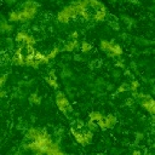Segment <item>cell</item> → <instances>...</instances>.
I'll return each instance as SVG.
<instances>
[{
	"mask_svg": "<svg viewBox=\"0 0 155 155\" xmlns=\"http://www.w3.org/2000/svg\"><path fill=\"white\" fill-rule=\"evenodd\" d=\"M39 5L33 1V0H27L23 5H22V10H19V16H21V22H29L31 21L36 12H38Z\"/></svg>",
	"mask_w": 155,
	"mask_h": 155,
	"instance_id": "6da1fadb",
	"label": "cell"
},
{
	"mask_svg": "<svg viewBox=\"0 0 155 155\" xmlns=\"http://www.w3.org/2000/svg\"><path fill=\"white\" fill-rule=\"evenodd\" d=\"M99 47L103 52H105L108 56L110 57H119L122 54V47L114 42V41H109V40H102L99 44Z\"/></svg>",
	"mask_w": 155,
	"mask_h": 155,
	"instance_id": "7a4b0ae2",
	"label": "cell"
},
{
	"mask_svg": "<svg viewBox=\"0 0 155 155\" xmlns=\"http://www.w3.org/2000/svg\"><path fill=\"white\" fill-rule=\"evenodd\" d=\"M75 17H78V13H76V10H75L74 5L71 4V5H69V6L63 7V8L58 12V15H57V21H58L59 23H68L71 18H75Z\"/></svg>",
	"mask_w": 155,
	"mask_h": 155,
	"instance_id": "3957f363",
	"label": "cell"
},
{
	"mask_svg": "<svg viewBox=\"0 0 155 155\" xmlns=\"http://www.w3.org/2000/svg\"><path fill=\"white\" fill-rule=\"evenodd\" d=\"M56 104H57L58 109L64 114L70 113L71 109H73L70 103H69V101H68V98L65 97V94L63 92H57L56 93Z\"/></svg>",
	"mask_w": 155,
	"mask_h": 155,
	"instance_id": "277c9868",
	"label": "cell"
},
{
	"mask_svg": "<svg viewBox=\"0 0 155 155\" xmlns=\"http://www.w3.org/2000/svg\"><path fill=\"white\" fill-rule=\"evenodd\" d=\"M23 51H25V45L24 44H19L16 47V51H15L12 58H11V62L15 65H18V67L25 65V54L23 53Z\"/></svg>",
	"mask_w": 155,
	"mask_h": 155,
	"instance_id": "5b68a950",
	"label": "cell"
},
{
	"mask_svg": "<svg viewBox=\"0 0 155 155\" xmlns=\"http://www.w3.org/2000/svg\"><path fill=\"white\" fill-rule=\"evenodd\" d=\"M15 41L17 44H24V45H35L36 42L35 38L28 34L27 31H18L15 36Z\"/></svg>",
	"mask_w": 155,
	"mask_h": 155,
	"instance_id": "8992f818",
	"label": "cell"
},
{
	"mask_svg": "<svg viewBox=\"0 0 155 155\" xmlns=\"http://www.w3.org/2000/svg\"><path fill=\"white\" fill-rule=\"evenodd\" d=\"M140 105H142V108L145 109L148 113L155 115V99H154L151 96L147 94L144 98H142V99H140Z\"/></svg>",
	"mask_w": 155,
	"mask_h": 155,
	"instance_id": "52a82bcc",
	"label": "cell"
},
{
	"mask_svg": "<svg viewBox=\"0 0 155 155\" xmlns=\"http://www.w3.org/2000/svg\"><path fill=\"white\" fill-rule=\"evenodd\" d=\"M116 124V116H114L113 114H109L107 116H104L99 122H98V126L101 130H108V128H111L114 127Z\"/></svg>",
	"mask_w": 155,
	"mask_h": 155,
	"instance_id": "ba28073f",
	"label": "cell"
},
{
	"mask_svg": "<svg viewBox=\"0 0 155 155\" xmlns=\"http://www.w3.org/2000/svg\"><path fill=\"white\" fill-rule=\"evenodd\" d=\"M44 130H40V128H36V127H31L25 133V138L29 139V140H38L41 138V136L44 134Z\"/></svg>",
	"mask_w": 155,
	"mask_h": 155,
	"instance_id": "9c48e42d",
	"label": "cell"
},
{
	"mask_svg": "<svg viewBox=\"0 0 155 155\" xmlns=\"http://www.w3.org/2000/svg\"><path fill=\"white\" fill-rule=\"evenodd\" d=\"M46 154H48V155H63L64 151L61 149V145H59L58 143H54V142H53V143L48 147Z\"/></svg>",
	"mask_w": 155,
	"mask_h": 155,
	"instance_id": "30bf717a",
	"label": "cell"
},
{
	"mask_svg": "<svg viewBox=\"0 0 155 155\" xmlns=\"http://www.w3.org/2000/svg\"><path fill=\"white\" fill-rule=\"evenodd\" d=\"M25 65L34 68V69H38L40 65V62L38 59H35L34 54H25Z\"/></svg>",
	"mask_w": 155,
	"mask_h": 155,
	"instance_id": "8fae6325",
	"label": "cell"
},
{
	"mask_svg": "<svg viewBox=\"0 0 155 155\" xmlns=\"http://www.w3.org/2000/svg\"><path fill=\"white\" fill-rule=\"evenodd\" d=\"M71 133H73L74 139H75L79 144H81V145H87L86 139H85V136H84V132H80V131H76L75 128H71Z\"/></svg>",
	"mask_w": 155,
	"mask_h": 155,
	"instance_id": "7c38bea8",
	"label": "cell"
},
{
	"mask_svg": "<svg viewBox=\"0 0 155 155\" xmlns=\"http://www.w3.org/2000/svg\"><path fill=\"white\" fill-rule=\"evenodd\" d=\"M45 80H46V82L52 87V88H54V90H57L58 88V82H57V76H56V74H54V71H51L50 73V76H47V78H45Z\"/></svg>",
	"mask_w": 155,
	"mask_h": 155,
	"instance_id": "4fadbf2b",
	"label": "cell"
},
{
	"mask_svg": "<svg viewBox=\"0 0 155 155\" xmlns=\"http://www.w3.org/2000/svg\"><path fill=\"white\" fill-rule=\"evenodd\" d=\"M78 46H79L78 39H73V40H70L69 42H67V44L64 45L63 51H65V52H73L75 48H78Z\"/></svg>",
	"mask_w": 155,
	"mask_h": 155,
	"instance_id": "5bb4252c",
	"label": "cell"
},
{
	"mask_svg": "<svg viewBox=\"0 0 155 155\" xmlns=\"http://www.w3.org/2000/svg\"><path fill=\"white\" fill-rule=\"evenodd\" d=\"M105 17H107V11H105V8H103V10H97L92 18L96 22H102V21H104Z\"/></svg>",
	"mask_w": 155,
	"mask_h": 155,
	"instance_id": "9a60e30c",
	"label": "cell"
},
{
	"mask_svg": "<svg viewBox=\"0 0 155 155\" xmlns=\"http://www.w3.org/2000/svg\"><path fill=\"white\" fill-rule=\"evenodd\" d=\"M34 57H35V59H38V61L40 62V64H47V63L50 62L48 56H47V54H44L42 52H39V51L35 52Z\"/></svg>",
	"mask_w": 155,
	"mask_h": 155,
	"instance_id": "2e32d148",
	"label": "cell"
},
{
	"mask_svg": "<svg viewBox=\"0 0 155 155\" xmlns=\"http://www.w3.org/2000/svg\"><path fill=\"white\" fill-rule=\"evenodd\" d=\"M0 29H1L2 33H10V31H12L13 27H12V24H11L10 21L2 19V21H1V24H0Z\"/></svg>",
	"mask_w": 155,
	"mask_h": 155,
	"instance_id": "e0dca14e",
	"label": "cell"
},
{
	"mask_svg": "<svg viewBox=\"0 0 155 155\" xmlns=\"http://www.w3.org/2000/svg\"><path fill=\"white\" fill-rule=\"evenodd\" d=\"M8 21L11 23H18L21 22V16H19V10H15L8 13Z\"/></svg>",
	"mask_w": 155,
	"mask_h": 155,
	"instance_id": "ac0fdd59",
	"label": "cell"
},
{
	"mask_svg": "<svg viewBox=\"0 0 155 155\" xmlns=\"http://www.w3.org/2000/svg\"><path fill=\"white\" fill-rule=\"evenodd\" d=\"M103 117H104V115L101 111H91L90 115H88V119L92 120V121H96V122H99Z\"/></svg>",
	"mask_w": 155,
	"mask_h": 155,
	"instance_id": "d6986e66",
	"label": "cell"
},
{
	"mask_svg": "<svg viewBox=\"0 0 155 155\" xmlns=\"http://www.w3.org/2000/svg\"><path fill=\"white\" fill-rule=\"evenodd\" d=\"M90 6L93 8V10H103V8H105V6H104V4L101 1V0H90Z\"/></svg>",
	"mask_w": 155,
	"mask_h": 155,
	"instance_id": "ffe728a7",
	"label": "cell"
},
{
	"mask_svg": "<svg viewBox=\"0 0 155 155\" xmlns=\"http://www.w3.org/2000/svg\"><path fill=\"white\" fill-rule=\"evenodd\" d=\"M29 102L31 104H40L41 103V97L38 93H31L29 96Z\"/></svg>",
	"mask_w": 155,
	"mask_h": 155,
	"instance_id": "44dd1931",
	"label": "cell"
},
{
	"mask_svg": "<svg viewBox=\"0 0 155 155\" xmlns=\"http://www.w3.org/2000/svg\"><path fill=\"white\" fill-rule=\"evenodd\" d=\"M91 48H92V45H91L90 42H87V41H82L81 45H80V50H81V52H84V53L90 52Z\"/></svg>",
	"mask_w": 155,
	"mask_h": 155,
	"instance_id": "7402d4cb",
	"label": "cell"
},
{
	"mask_svg": "<svg viewBox=\"0 0 155 155\" xmlns=\"http://www.w3.org/2000/svg\"><path fill=\"white\" fill-rule=\"evenodd\" d=\"M87 128H88V130H91L92 132H93V131H96L97 128H99V126H98V122H96V121H92V120H88V122H87Z\"/></svg>",
	"mask_w": 155,
	"mask_h": 155,
	"instance_id": "603a6c76",
	"label": "cell"
},
{
	"mask_svg": "<svg viewBox=\"0 0 155 155\" xmlns=\"http://www.w3.org/2000/svg\"><path fill=\"white\" fill-rule=\"evenodd\" d=\"M59 52H61V50H59L58 47H54L53 50H51V52H50V53H47V56H48L50 61H51V59H53V58H56V56H57Z\"/></svg>",
	"mask_w": 155,
	"mask_h": 155,
	"instance_id": "cb8c5ba5",
	"label": "cell"
},
{
	"mask_svg": "<svg viewBox=\"0 0 155 155\" xmlns=\"http://www.w3.org/2000/svg\"><path fill=\"white\" fill-rule=\"evenodd\" d=\"M36 50L34 48V45H25V54H35Z\"/></svg>",
	"mask_w": 155,
	"mask_h": 155,
	"instance_id": "d4e9b609",
	"label": "cell"
},
{
	"mask_svg": "<svg viewBox=\"0 0 155 155\" xmlns=\"http://www.w3.org/2000/svg\"><path fill=\"white\" fill-rule=\"evenodd\" d=\"M138 87H139V82H138L137 80H132L131 84H130V90H131L132 92H136V91L138 90Z\"/></svg>",
	"mask_w": 155,
	"mask_h": 155,
	"instance_id": "484cf974",
	"label": "cell"
},
{
	"mask_svg": "<svg viewBox=\"0 0 155 155\" xmlns=\"http://www.w3.org/2000/svg\"><path fill=\"white\" fill-rule=\"evenodd\" d=\"M84 8H87L88 6H90V0H76Z\"/></svg>",
	"mask_w": 155,
	"mask_h": 155,
	"instance_id": "4316f807",
	"label": "cell"
},
{
	"mask_svg": "<svg viewBox=\"0 0 155 155\" xmlns=\"http://www.w3.org/2000/svg\"><path fill=\"white\" fill-rule=\"evenodd\" d=\"M127 87H130V86H128V85H126V84H121V85L117 87V90H116V91H117L119 93H121V92H125V91L127 90Z\"/></svg>",
	"mask_w": 155,
	"mask_h": 155,
	"instance_id": "83f0119b",
	"label": "cell"
},
{
	"mask_svg": "<svg viewBox=\"0 0 155 155\" xmlns=\"http://www.w3.org/2000/svg\"><path fill=\"white\" fill-rule=\"evenodd\" d=\"M80 16H81V17H82L84 19H90V18H91L90 13L87 12V8H86V10H84V11L81 12V15H80Z\"/></svg>",
	"mask_w": 155,
	"mask_h": 155,
	"instance_id": "f1b7e54d",
	"label": "cell"
},
{
	"mask_svg": "<svg viewBox=\"0 0 155 155\" xmlns=\"http://www.w3.org/2000/svg\"><path fill=\"white\" fill-rule=\"evenodd\" d=\"M6 79H7V76L4 74V75L1 76V80H0V86H1V87H4V85H5V82H6Z\"/></svg>",
	"mask_w": 155,
	"mask_h": 155,
	"instance_id": "f546056e",
	"label": "cell"
},
{
	"mask_svg": "<svg viewBox=\"0 0 155 155\" xmlns=\"http://www.w3.org/2000/svg\"><path fill=\"white\" fill-rule=\"evenodd\" d=\"M79 38V33L78 31H73L71 33V39H78Z\"/></svg>",
	"mask_w": 155,
	"mask_h": 155,
	"instance_id": "4dcf8cb0",
	"label": "cell"
},
{
	"mask_svg": "<svg viewBox=\"0 0 155 155\" xmlns=\"http://www.w3.org/2000/svg\"><path fill=\"white\" fill-rule=\"evenodd\" d=\"M13 2H16V0H6V4L7 5H12Z\"/></svg>",
	"mask_w": 155,
	"mask_h": 155,
	"instance_id": "1f68e13d",
	"label": "cell"
},
{
	"mask_svg": "<svg viewBox=\"0 0 155 155\" xmlns=\"http://www.w3.org/2000/svg\"><path fill=\"white\" fill-rule=\"evenodd\" d=\"M0 97H5V91H4L2 87H1V91H0Z\"/></svg>",
	"mask_w": 155,
	"mask_h": 155,
	"instance_id": "d6a6232c",
	"label": "cell"
},
{
	"mask_svg": "<svg viewBox=\"0 0 155 155\" xmlns=\"http://www.w3.org/2000/svg\"><path fill=\"white\" fill-rule=\"evenodd\" d=\"M132 154H133V155H139V154H140V151H138V150H133V151H132Z\"/></svg>",
	"mask_w": 155,
	"mask_h": 155,
	"instance_id": "836d02e7",
	"label": "cell"
},
{
	"mask_svg": "<svg viewBox=\"0 0 155 155\" xmlns=\"http://www.w3.org/2000/svg\"><path fill=\"white\" fill-rule=\"evenodd\" d=\"M116 65H117V67H120V68H124V64H122V63H120V62H116Z\"/></svg>",
	"mask_w": 155,
	"mask_h": 155,
	"instance_id": "e575fe53",
	"label": "cell"
}]
</instances>
